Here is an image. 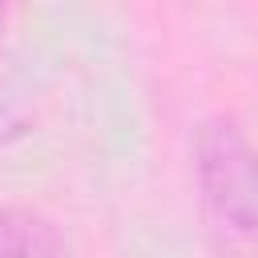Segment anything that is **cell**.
I'll use <instances>...</instances> for the list:
<instances>
[{
  "label": "cell",
  "mask_w": 258,
  "mask_h": 258,
  "mask_svg": "<svg viewBox=\"0 0 258 258\" xmlns=\"http://www.w3.org/2000/svg\"><path fill=\"white\" fill-rule=\"evenodd\" d=\"M194 177L210 222L230 238L258 246V149L234 121H206L194 137Z\"/></svg>",
  "instance_id": "6da1fadb"
},
{
  "label": "cell",
  "mask_w": 258,
  "mask_h": 258,
  "mask_svg": "<svg viewBox=\"0 0 258 258\" xmlns=\"http://www.w3.org/2000/svg\"><path fill=\"white\" fill-rule=\"evenodd\" d=\"M0 258H69V246L44 214L0 206Z\"/></svg>",
  "instance_id": "7a4b0ae2"
},
{
  "label": "cell",
  "mask_w": 258,
  "mask_h": 258,
  "mask_svg": "<svg viewBox=\"0 0 258 258\" xmlns=\"http://www.w3.org/2000/svg\"><path fill=\"white\" fill-rule=\"evenodd\" d=\"M4 20L8 12L0 8V141H12L28 129V97H24V85H20V73L4 48Z\"/></svg>",
  "instance_id": "3957f363"
}]
</instances>
